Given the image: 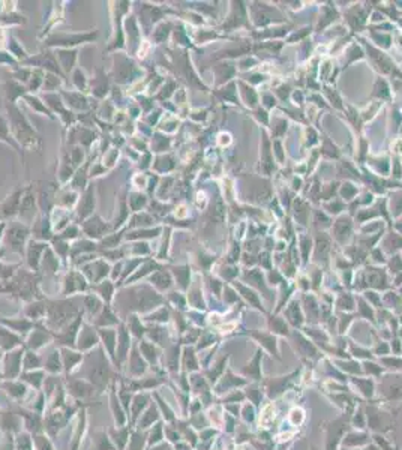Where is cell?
Instances as JSON below:
<instances>
[{"label":"cell","mask_w":402,"mask_h":450,"mask_svg":"<svg viewBox=\"0 0 402 450\" xmlns=\"http://www.w3.org/2000/svg\"><path fill=\"white\" fill-rule=\"evenodd\" d=\"M80 359H81V356H80V354L69 353L68 350H65V362H66V365H68V369H71V368L74 366V363H75V362H78Z\"/></svg>","instance_id":"obj_2"},{"label":"cell","mask_w":402,"mask_h":450,"mask_svg":"<svg viewBox=\"0 0 402 450\" xmlns=\"http://www.w3.org/2000/svg\"><path fill=\"white\" fill-rule=\"evenodd\" d=\"M27 236V230L24 227H12L8 233V243H11L14 248H20L24 243V239Z\"/></svg>","instance_id":"obj_1"},{"label":"cell","mask_w":402,"mask_h":450,"mask_svg":"<svg viewBox=\"0 0 402 450\" xmlns=\"http://www.w3.org/2000/svg\"><path fill=\"white\" fill-rule=\"evenodd\" d=\"M48 369L50 371H59L60 366H59V360H57V353H53L50 362H48Z\"/></svg>","instance_id":"obj_3"}]
</instances>
